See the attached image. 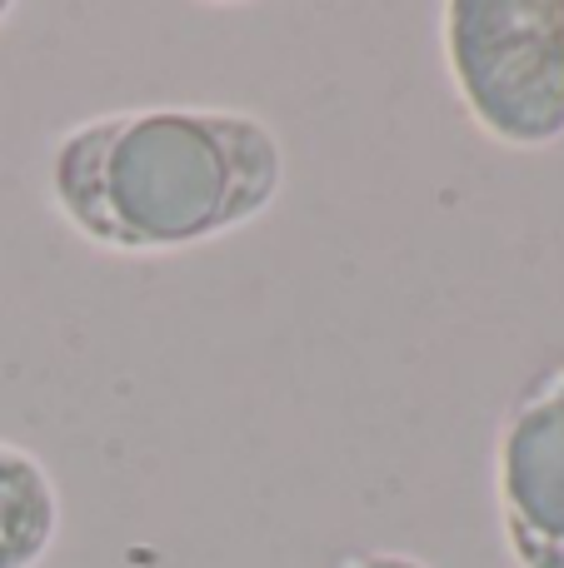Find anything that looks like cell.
I'll list each match as a JSON object with an SVG mask.
<instances>
[{
  "instance_id": "cell-1",
  "label": "cell",
  "mask_w": 564,
  "mask_h": 568,
  "mask_svg": "<svg viewBox=\"0 0 564 568\" xmlns=\"http://www.w3.org/2000/svg\"><path fill=\"white\" fill-rule=\"evenodd\" d=\"M285 190V145L250 110L130 105L50 145L46 200L105 255H175L255 225Z\"/></svg>"
},
{
  "instance_id": "cell-2",
  "label": "cell",
  "mask_w": 564,
  "mask_h": 568,
  "mask_svg": "<svg viewBox=\"0 0 564 568\" xmlns=\"http://www.w3.org/2000/svg\"><path fill=\"white\" fill-rule=\"evenodd\" d=\"M440 50L480 135L505 150L564 140V0H450Z\"/></svg>"
},
{
  "instance_id": "cell-3",
  "label": "cell",
  "mask_w": 564,
  "mask_h": 568,
  "mask_svg": "<svg viewBox=\"0 0 564 568\" xmlns=\"http://www.w3.org/2000/svg\"><path fill=\"white\" fill-rule=\"evenodd\" d=\"M495 504L515 568H564V359L530 374L500 419Z\"/></svg>"
},
{
  "instance_id": "cell-4",
  "label": "cell",
  "mask_w": 564,
  "mask_h": 568,
  "mask_svg": "<svg viewBox=\"0 0 564 568\" xmlns=\"http://www.w3.org/2000/svg\"><path fill=\"white\" fill-rule=\"evenodd\" d=\"M60 489L30 449L0 439V568H40L60 539Z\"/></svg>"
},
{
  "instance_id": "cell-5",
  "label": "cell",
  "mask_w": 564,
  "mask_h": 568,
  "mask_svg": "<svg viewBox=\"0 0 564 568\" xmlns=\"http://www.w3.org/2000/svg\"><path fill=\"white\" fill-rule=\"evenodd\" d=\"M340 568H430V564L410 559V554H395V549H365V554H350Z\"/></svg>"
},
{
  "instance_id": "cell-6",
  "label": "cell",
  "mask_w": 564,
  "mask_h": 568,
  "mask_svg": "<svg viewBox=\"0 0 564 568\" xmlns=\"http://www.w3.org/2000/svg\"><path fill=\"white\" fill-rule=\"evenodd\" d=\"M10 16H16V6H10V0H0V26H6Z\"/></svg>"
}]
</instances>
